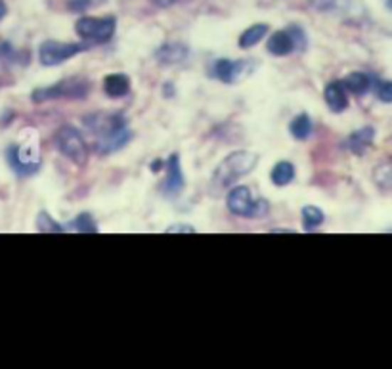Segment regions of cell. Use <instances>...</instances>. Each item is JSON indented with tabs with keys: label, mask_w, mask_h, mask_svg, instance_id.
Here are the masks:
<instances>
[{
	"label": "cell",
	"mask_w": 392,
	"mask_h": 369,
	"mask_svg": "<svg viewBox=\"0 0 392 369\" xmlns=\"http://www.w3.org/2000/svg\"><path fill=\"white\" fill-rule=\"evenodd\" d=\"M166 234H196V228H191V226H171V228H166Z\"/></svg>",
	"instance_id": "26"
},
{
	"label": "cell",
	"mask_w": 392,
	"mask_h": 369,
	"mask_svg": "<svg viewBox=\"0 0 392 369\" xmlns=\"http://www.w3.org/2000/svg\"><path fill=\"white\" fill-rule=\"evenodd\" d=\"M386 6H388V10L392 12V0H386Z\"/></svg>",
	"instance_id": "29"
},
{
	"label": "cell",
	"mask_w": 392,
	"mask_h": 369,
	"mask_svg": "<svg viewBox=\"0 0 392 369\" xmlns=\"http://www.w3.org/2000/svg\"><path fill=\"white\" fill-rule=\"evenodd\" d=\"M85 124L98 138L96 149L100 154H113L123 149L132 136L127 130V121L119 113H96L85 117Z\"/></svg>",
	"instance_id": "1"
},
{
	"label": "cell",
	"mask_w": 392,
	"mask_h": 369,
	"mask_svg": "<svg viewBox=\"0 0 392 369\" xmlns=\"http://www.w3.org/2000/svg\"><path fill=\"white\" fill-rule=\"evenodd\" d=\"M55 146L60 149L63 157H68L71 163L79 166H85L88 163V146L80 132L71 124H65L55 132Z\"/></svg>",
	"instance_id": "5"
},
{
	"label": "cell",
	"mask_w": 392,
	"mask_h": 369,
	"mask_svg": "<svg viewBox=\"0 0 392 369\" xmlns=\"http://www.w3.org/2000/svg\"><path fill=\"white\" fill-rule=\"evenodd\" d=\"M266 33H268V25L266 23H257L245 29V33L239 37V48H253L255 44L260 43L264 37H266Z\"/></svg>",
	"instance_id": "17"
},
{
	"label": "cell",
	"mask_w": 392,
	"mask_h": 369,
	"mask_svg": "<svg viewBox=\"0 0 392 369\" xmlns=\"http://www.w3.org/2000/svg\"><path fill=\"white\" fill-rule=\"evenodd\" d=\"M300 216H302V228L307 230V232H312L318 226H322L325 220L324 210L319 209V207H314V205H307V207H302L300 210Z\"/></svg>",
	"instance_id": "19"
},
{
	"label": "cell",
	"mask_w": 392,
	"mask_h": 369,
	"mask_svg": "<svg viewBox=\"0 0 392 369\" xmlns=\"http://www.w3.org/2000/svg\"><path fill=\"white\" fill-rule=\"evenodd\" d=\"M297 50V43H295L293 35L283 29V31H276L268 41V52L272 55H277V58H283V55L293 54Z\"/></svg>",
	"instance_id": "12"
},
{
	"label": "cell",
	"mask_w": 392,
	"mask_h": 369,
	"mask_svg": "<svg viewBox=\"0 0 392 369\" xmlns=\"http://www.w3.org/2000/svg\"><path fill=\"white\" fill-rule=\"evenodd\" d=\"M4 16H6V4H4V2L0 0V19L4 18Z\"/></svg>",
	"instance_id": "27"
},
{
	"label": "cell",
	"mask_w": 392,
	"mask_h": 369,
	"mask_svg": "<svg viewBox=\"0 0 392 369\" xmlns=\"http://www.w3.org/2000/svg\"><path fill=\"white\" fill-rule=\"evenodd\" d=\"M92 6V0H69L68 8L71 12H85L88 8Z\"/></svg>",
	"instance_id": "25"
},
{
	"label": "cell",
	"mask_w": 392,
	"mask_h": 369,
	"mask_svg": "<svg viewBox=\"0 0 392 369\" xmlns=\"http://www.w3.org/2000/svg\"><path fill=\"white\" fill-rule=\"evenodd\" d=\"M157 60L161 63H178L184 60L186 55H188V50L182 46V44H165V46H161L157 50Z\"/></svg>",
	"instance_id": "18"
},
{
	"label": "cell",
	"mask_w": 392,
	"mask_h": 369,
	"mask_svg": "<svg viewBox=\"0 0 392 369\" xmlns=\"http://www.w3.org/2000/svg\"><path fill=\"white\" fill-rule=\"evenodd\" d=\"M165 165L166 178L163 191H165L166 196H178L180 191L184 190V174H182V169H180V157H178V154H172L166 159Z\"/></svg>",
	"instance_id": "9"
},
{
	"label": "cell",
	"mask_w": 392,
	"mask_h": 369,
	"mask_svg": "<svg viewBox=\"0 0 392 369\" xmlns=\"http://www.w3.org/2000/svg\"><path fill=\"white\" fill-rule=\"evenodd\" d=\"M228 209L235 216L243 218H264L270 213V203L263 197H253L247 186H235L228 193Z\"/></svg>",
	"instance_id": "3"
},
{
	"label": "cell",
	"mask_w": 392,
	"mask_h": 369,
	"mask_svg": "<svg viewBox=\"0 0 392 369\" xmlns=\"http://www.w3.org/2000/svg\"><path fill=\"white\" fill-rule=\"evenodd\" d=\"M8 163H10L12 171L18 176H33L41 169V161L25 157V151L19 146H10L8 148Z\"/></svg>",
	"instance_id": "8"
},
{
	"label": "cell",
	"mask_w": 392,
	"mask_h": 369,
	"mask_svg": "<svg viewBox=\"0 0 392 369\" xmlns=\"http://www.w3.org/2000/svg\"><path fill=\"white\" fill-rule=\"evenodd\" d=\"M88 92H90V82L85 77H71V79H63L60 82H55L52 87L37 88L31 98L35 104H41V102L58 98L83 100L88 96Z\"/></svg>",
	"instance_id": "4"
},
{
	"label": "cell",
	"mask_w": 392,
	"mask_h": 369,
	"mask_svg": "<svg viewBox=\"0 0 392 369\" xmlns=\"http://www.w3.org/2000/svg\"><path fill=\"white\" fill-rule=\"evenodd\" d=\"M270 178H272V182H274L277 188L291 184V182H293V178H295L293 163H289V161H280V163H277V165L272 169V173H270Z\"/></svg>",
	"instance_id": "16"
},
{
	"label": "cell",
	"mask_w": 392,
	"mask_h": 369,
	"mask_svg": "<svg viewBox=\"0 0 392 369\" xmlns=\"http://www.w3.org/2000/svg\"><path fill=\"white\" fill-rule=\"evenodd\" d=\"M37 230L43 234H63L65 228L52 218L46 210H41L37 216Z\"/></svg>",
	"instance_id": "21"
},
{
	"label": "cell",
	"mask_w": 392,
	"mask_h": 369,
	"mask_svg": "<svg viewBox=\"0 0 392 369\" xmlns=\"http://www.w3.org/2000/svg\"><path fill=\"white\" fill-rule=\"evenodd\" d=\"M375 140V129L374 127H364V129L356 130L349 136V140L344 141V146L352 151L354 155H364L369 149V146Z\"/></svg>",
	"instance_id": "13"
},
{
	"label": "cell",
	"mask_w": 392,
	"mask_h": 369,
	"mask_svg": "<svg viewBox=\"0 0 392 369\" xmlns=\"http://www.w3.org/2000/svg\"><path fill=\"white\" fill-rule=\"evenodd\" d=\"M75 29H77V35L85 43L105 44L110 43L113 35H115L117 21L113 16H107V18H90V16H85V18L77 19Z\"/></svg>",
	"instance_id": "6"
},
{
	"label": "cell",
	"mask_w": 392,
	"mask_h": 369,
	"mask_svg": "<svg viewBox=\"0 0 392 369\" xmlns=\"http://www.w3.org/2000/svg\"><path fill=\"white\" fill-rule=\"evenodd\" d=\"M287 31L293 35L295 43H297V48L299 50L307 48V35H304V31H302L300 27H297V25H291V27H287Z\"/></svg>",
	"instance_id": "24"
},
{
	"label": "cell",
	"mask_w": 392,
	"mask_h": 369,
	"mask_svg": "<svg viewBox=\"0 0 392 369\" xmlns=\"http://www.w3.org/2000/svg\"><path fill=\"white\" fill-rule=\"evenodd\" d=\"M375 94L383 104H392V80H377Z\"/></svg>",
	"instance_id": "23"
},
{
	"label": "cell",
	"mask_w": 392,
	"mask_h": 369,
	"mask_svg": "<svg viewBox=\"0 0 392 369\" xmlns=\"http://www.w3.org/2000/svg\"><path fill=\"white\" fill-rule=\"evenodd\" d=\"M247 62H232V60H218L215 63V68H213V73L218 80L222 82H228V85H232L235 80L239 79V75L243 73V69H245Z\"/></svg>",
	"instance_id": "14"
},
{
	"label": "cell",
	"mask_w": 392,
	"mask_h": 369,
	"mask_svg": "<svg viewBox=\"0 0 392 369\" xmlns=\"http://www.w3.org/2000/svg\"><path fill=\"white\" fill-rule=\"evenodd\" d=\"M289 130L295 140H307L308 136L312 134V119L308 117L307 113H300L291 121Z\"/></svg>",
	"instance_id": "20"
},
{
	"label": "cell",
	"mask_w": 392,
	"mask_h": 369,
	"mask_svg": "<svg viewBox=\"0 0 392 369\" xmlns=\"http://www.w3.org/2000/svg\"><path fill=\"white\" fill-rule=\"evenodd\" d=\"M257 163L258 155L251 154V151H233V154H230L215 171V176H213V182H211L213 191L221 193L226 188H232L238 180H241L247 174H251Z\"/></svg>",
	"instance_id": "2"
},
{
	"label": "cell",
	"mask_w": 392,
	"mask_h": 369,
	"mask_svg": "<svg viewBox=\"0 0 392 369\" xmlns=\"http://www.w3.org/2000/svg\"><path fill=\"white\" fill-rule=\"evenodd\" d=\"M325 104L329 105L333 113H343L349 107V96H346V88L341 80H333L325 87L324 92Z\"/></svg>",
	"instance_id": "10"
},
{
	"label": "cell",
	"mask_w": 392,
	"mask_h": 369,
	"mask_svg": "<svg viewBox=\"0 0 392 369\" xmlns=\"http://www.w3.org/2000/svg\"><path fill=\"white\" fill-rule=\"evenodd\" d=\"M73 226L80 234H98V224L94 222V218L88 213H80L73 220Z\"/></svg>",
	"instance_id": "22"
},
{
	"label": "cell",
	"mask_w": 392,
	"mask_h": 369,
	"mask_svg": "<svg viewBox=\"0 0 392 369\" xmlns=\"http://www.w3.org/2000/svg\"><path fill=\"white\" fill-rule=\"evenodd\" d=\"M377 77L369 73H361V71H356V73H350L346 79L343 80L344 88L349 90V92L356 94V96H364V94H368L371 88H375L377 85Z\"/></svg>",
	"instance_id": "11"
},
{
	"label": "cell",
	"mask_w": 392,
	"mask_h": 369,
	"mask_svg": "<svg viewBox=\"0 0 392 369\" xmlns=\"http://www.w3.org/2000/svg\"><path fill=\"white\" fill-rule=\"evenodd\" d=\"M385 180H388V184H392V166H386Z\"/></svg>",
	"instance_id": "28"
},
{
	"label": "cell",
	"mask_w": 392,
	"mask_h": 369,
	"mask_svg": "<svg viewBox=\"0 0 392 369\" xmlns=\"http://www.w3.org/2000/svg\"><path fill=\"white\" fill-rule=\"evenodd\" d=\"M104 92L110 98H123L130 92V79L125 73H111L104 79Z\"/></svg>",
	"instance_id": "15"
},
{
	"label": "cell",
	"mask_w": 392,
	"mask_h": 369,
	"mask_svg": "<svg viewBox=\"0 0 392 369\" xmlns=\"http://www.w3.org/2000/svg\"><path fill=\"white\" fill-rule=\"evenodd\" d=\"M88 48V44H79V43H55V41H46V43L41 44L38 48V60L46 68H54V65H60V63L68 62L69 58L80 54Z\"/></svg>",
	"instance_id": "7"
}]
</instances>
